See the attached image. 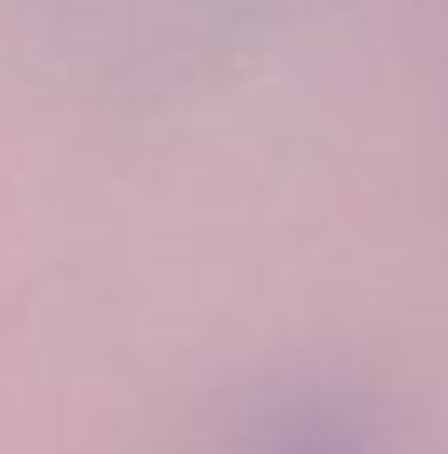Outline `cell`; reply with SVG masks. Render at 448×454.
I'll list each match as a JSON object with an SVG mask.
<instances>
[{"label": "cell", "mask_w": 448, "mask_h": 454, "mask_svg": "<svg viewBox=\"0 0 448 454\" xmlns=\"http://www.w3.org/2000/svg\"><path fill=\"white\" fill-rule=\"evenodd\" d=\"M259 454H364L348 434H337L333 423L312 418V412H290V418H274L264 428V450Z\"/></svg>", "instance_id": "cell-1"}]
</instances>
